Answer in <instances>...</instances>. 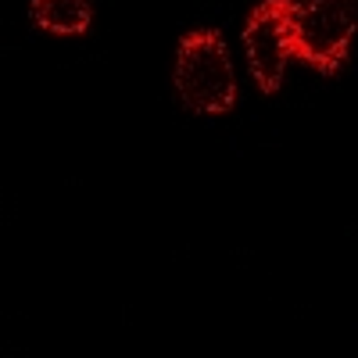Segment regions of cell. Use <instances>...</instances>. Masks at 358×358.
I'll return each mask as SVG.
<instances>
[{"label": "cell", "instance_id": "obj_2", "mask_svg": "<svg viewBox=\"0 0 358 358\" xmlns=\"http://www.w3.org/2000/svg\"><path fill=\"white\" fill-rule=\"evenodd\" d=\"M358 22V0H297L294 57L322 76L341 72Z\"/></svg>", "mask_w": 358, "mask_h": 358}, {"label": "cell", "instance_id": "obj_4", "mask_svg": "<svg viewBox=\"0 0 358 358\" xmlns=\"http://www.w3.org/2000/svg\"><path fill=\"white\" fill-rule=\"evenodd\" d=\"M29 18H33V25L43 29V33L79 36L90 29V22H94V11H90V0H33Z\"/></svg>", "mask_w": 358, "mask_h": 358}, {"label": "cell", "instance_id": "obj_1", "mask_svg": "<svg viewBox=\"0 0 358 358\" xmlns=\"http://www.w3.org/2000/svg\"><path fill=\"white\" fill-rule=\"evenodd\" d=\"M176 94L194 115H226L236 104V76L219 29H194L176 50Z\"/></svg>", "mask_w": 358, "mask_h": 358}, {"label": "cell", "instance_id": "obj_3", "mask_svg": "<svg viewBox=\"0 0 358 358\" xmlns=\"http://www.w3.org/2000/svg\"><path fill=\"white\" fill-rule=\"evenodd\" d=\"M294 11L297 0H262L248 15L241 40L248 50V65L262 94H276L294 57Z\"/></svg>", "mask_w": 358, "mask_h": 358}]
</instances>
